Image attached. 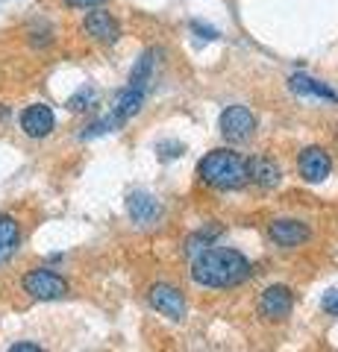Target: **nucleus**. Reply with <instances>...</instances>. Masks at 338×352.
Here are the masks:
<instances>
[{"label":"nucleus","instance_id":"a211bd4d","mask_svg":"<svg viewBox=\"0 0 338 352\" xmlns=\"http://www.w3.org/2000/svg\"><path fill=\"white\" fill-rule=\"evenodd\" d=\"M156 153H159V159L171 162V159H180L182 153H185V147L180 144V141H159V144H156Z\"/></svg>","mask_w":338,"mask_h":352},{"label":"nucleus","instance_id":"f8f14e48","mask_svg":"<svg viewBox=\"0 0 338 352\" xmlns=\"http://www.w3.org/2000/svg\"><path fill=\"white\" fill-rule=\"evenodd\" d=\"M127 212H129V220L138 226H150V223H156V217L162 212V206L154 194H147V191H133L127 197Z\"/></svg>","mask_w":338,"mask_h":352},{"label":"nucleus","instance_id":"423d86ee","mask_svg":"<svg viewBox=\"0 0 338 352\" xmlns=\"http://www.w3.org/2000/svg\"><path fill=\"white\" fill-rule=\"evenodd\" d=\"M147 302L156 308L159 314H165L168 320L173 323H180L185 311H189V305H185V296L180 288H173V285L168 282H156V285H150V291H147Z\"/></svg>","mask_w":338,"mask_h":352},{"label":"nucleus","instance_id":"f03ea898","mask_svg":"<svg viewBox=\"0 0 338 352\" xmlns=\"http://www.w3.org/2000/svg\"><path fill=\"white\" fill-rule=\"evenodd\" d=\"M198 176L218 191H238L247 185V159L235 150H212L198 162Z\"/></svg>","mask_w":338,"mask_h":352},{"label":"nucleus","instance_id":"39448f33","mask_svg":"<svg viewBox=\"0 0 338 352\" xmlns=\"http://www.w3.org/2000/svg\"><path fill=\"white\" fill-rule=\"evenodd\" d=\"M218 126H221V135L226 141H235V144H242L247 141L250 135L256 132V115L250 112L247 106H226L221 112V120H218Z\"/></svg>","mask_w":338,"mask_h":352},{"label":"nucleus","instance_id":"aec40b11","mask_svg":"<svg viewBox=\"0 0 338 352\" xmlns=\"http://www.w3.org/2000/svg\"><path fill=\"white\" fill-rule=\"evenodd\" d=\"M191 32H198V38H206V41H215L221 32L209 24H200V21H191Z\"/></svg>","mask_w":338,"mask_h":352},{"label":"nucleus","instance_id":"6e6552de","mask_svg":"<svg viewBox=\"0 0 338 352\" xmlns=\"http://www.w3.org/2000/svg\"><path fill=\"white\" fill-rule=\"evenodd\" d=\"M294 308V294L288 285H271L259 296V317L265 320H286Z\"/></svg>","mask_w":338,"mask_h":352},{"label":"nucleus","instance_id":"f257e3e1","mask_svg":"<svg viewBox=\"0 0 338 352\" xmlns=\"http://www.w3.org/2000/svg\"><path fill=\"white\" fill-rule=\"evenodd\" d=\"M253 276V264L233 247H206L191 261V279L200 288H235Z\"/></svg>","mask_w":338,"mask_h":352},{"label":"nucleus","instance_id":"9b49d317","mask_svg":"<svg viewBox=\"0 0 338 352\" xmlns=\"http://www.w3.org/2000/svg\"><path fill=\"white\" fill-rule=\"evenodd\" d=\"M300 176L306 182H324L332 173V159L324 147H306L300 153Z\"/></svg>","mask_w":338,"mask_h":352},{"label":"nucleus","instance_id":"4be33fe9","mask_svg":"<svg viewBox=\"0 0 338 352\" xmlns=\"http://www.w3.org/2000/svg\"><path fill=\"white\" fill-rule=\"evenodd\" d=\"M9 352H45L39 344H32V340H21V344H15V346H9Z\"/></svg>","mask_w":338,"mask_h":352},{"label":"nucleus","instance_id":"9d476101","mask_svg":"<svg viewBox=\"0 0 338 352\" xmlns=\"http://www.w3.org/2000/svg\"><path fill=\"white\" fill-rule=\"evenodd\" d=\"M83 30L101 44H115L121 38V24H118V18L112 12H106V9H94V12L85 15Z\"/></svg>","mask_w":338,"mask_h":352},{"label":"nucleus","instance_id":"412c9836","mask_svg":"<svg viewBox=\"0 0 338 352\" xmlns=\"http://www.w3.org/2000/svg\"><path fill=\"white\" fill-rule=\"evenodd\" d=\"M106 0H65V6H71V9H97Z\"/></svg>","mask_w":338,"mask_h":352},{"label":"nucleus","instance_id":"0eeeda50","mask_svg":"<svg viewBox=\"0 0 338 352\" xmlns=\"http://www.w3.org/2000/svg\"><path fill=\"white\" fill-rule=\"evenodd\" d=\"M268 235H271V241H274L277 247H282V250H294V247L309 244L312 229L303 223V220L279 217V220H274V223L268 226Z\"/></svg>","mask_w":338,"mask_h":352},{"label":"nucleus","instance_id":"dca6fc26","mask_svg":"<svg viewBox=\"0 0 338 352\" xmlns=\"http://www.w3.org/2000/svg\"><path fill=\"white\" fill-rule=\"evenodd\" d=\"M154 71H156V50H145L138 56V62L129 71V82L133 85H150L154 82Z\"/></svg>","mask_w":338,"mask_h":352},{"label":"nucleus","instance_id":"6ab92c4d","mask_svg":"<svg viewBox=\"0 0 338 352\" xmlns=\"http://www.w3.org/2000/svg\"><path fill=\"white\" fill-rule=\"evenodd\" d=\"M321 308L330 317H338V288H332V291H326L324 294V300H321Z\"/></svg>","mask_w":338,"mask_h":352},{"label":"nucleus","instance_id":"4468645a","mask_svg":"<svg viewBox=\"0 0 338 352\" xmlns=\"http://www.w3.org/2000/svg\"><path fill=\"white\" fill-rule=\"evenodd\" d=\"M279 164L268 156H256L247 162V182H256L259 188H274L279 185Z\"/></svg>","mask_w":338,"mask_h":352},{"label":"nucleus","instance_id":"7ed1b4c3","mask_svg":"<svg viewBox=\"0 0 338 352\" xmlns=\"http://www.w3.org/2000/svg\"><path fill=\"white\" fill-rule=\"evenodd\" d=\"M21 288H24V294H30L32 300H39V302H53V300L68 296V282H65L59 273L50 270V267L27 270L24 279H21Z\"/></svg>","mask_w":338,"mask_h":352},{"label":"nucleus","instance_id":"ddd939ff","mask_svg":"<svg viewBox=\"0 0 338 352\" xmlns=\"http://www.w3.org/2000/svg\"><path fill=\"white\" fill-rule=\"evenodd\" d=\"M288 88L300 97H318V100H326V103H338V91H332L326 82L315 80V76H309V74L288 76Z\"/></svg>","mask_w":338,"mask_h":352},{"label":"nucleus","instance_id":"1a4fd4ad","mask_svg":"<svg viewBox=\"0 0 338 352\" xmlns=\"http://www.w3.org/2000/svg\"><path fill=\"white\" fill-rule=\"evenodd\" d=\"M53 126H56V115H53V109L45 103H32L21 112V129H24V135H30V138H47Z\"/></svg>","mask_w":338,"mask_h":352},{"label":"nucleus","instance_id":"f3484780","mask_svg":"<svg viewBox=\"0 0 338 352\" xmlns=\"http://www.w3.org/2000/svg\"><path fill=\"white\" fill-rule=\"evenodd\" d=\"M94 103H97V88L94 85H83L77 94L68 97V103H65V106H68L71 112H89Z\"/></svg>","mask_w":338,"mask_h":352},{"label":"nucleus","instance_id":"20e7f679","mask_svg":"<svg viewBox=\"0 0 338 352\" xmlns=\"http://www.w3.org/2000/svg\"><path fill=\"white\" fill-rule=\"evenodd\" d=\"M147 94H150V85H133V82H127L124 91H118V97L112 100V109L106 115L115 124V129H121L127 120H133L145 109Z\"/></svg>","mask_w":338,"mask_h":352},{"label":"nucleus","instance_id":"2eb2a0df","mask_svg":"<svg viewBox=\"0 0 338 352\" xmlns=\"http://www.w3.org/2000/svg\"><path fill=\"white\" fill-rule=\"evenodd\" d=\"M21 244V226L12 214H0V264L15 256Z\"/></svg>","mask_w":338,"mask_h":352}]
</instances>
